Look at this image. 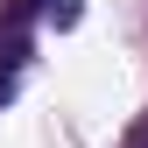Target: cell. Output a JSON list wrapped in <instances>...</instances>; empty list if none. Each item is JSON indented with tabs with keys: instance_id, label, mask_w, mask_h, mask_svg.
<instances>
[{
	"instance_id": "1",
	"label": "cell",
	"mask_w": 148,
	"mask_h": 148,
	"mask_svg": "<svg viewBox=\"0 0 148 148\" xmlns=\"http://www.w3.org/2000/svg\"><path fill=\"white\" fill-rule=\"evenodd\" d=\"M127 148H148V120H141V127H134V134H127Z\"/></svg>"
},
{
	"instance_id": "2",
	"label": "cell",
	"mask_w": 148,
	"mask_h": 148,
	"mask_svg": "<svg viewBox=\"0 0 148 148\" xmlns=\"http://www.w3.org/2000/svg\"><path fill=\"white\" fill-rule=\"evenodd\" d=\"M7 99H14V85H7V78H0V106H7Z\"/></svg>"
},
{
	"instance_id": "3",
	"label": "cell",
	"mask_w": 148,
	"mask_h": 148,
	"mask_svg": "<svg viewBox=\"0 0 148 148\" xmlns=\"http://www.w3.org/2000/svg\"><path fill=\"white\" fill-rule=\"evenodd\" d=\"M7 7H14V14H28V7H35V0H7Z\"/></svg>"
}]
</instances>
